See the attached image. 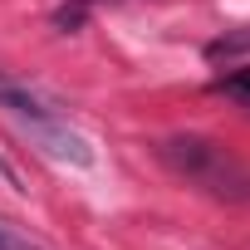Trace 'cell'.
Wrapping results in <instances>:
<instances>
[{"mask_svg":"<svg viewBox=\"0 0 250 250\" xmlns=\"http://www.w3.org/2000/svg\"><path fill=\"white\" fill-rule=\"evenodd\" d=\"M157 162L177 182H187V187H196V191H206L216 201H230V206H245L250 201V162L235 157L230 147L201 138V133L162 138L157 143Z\"/></svg>","mask_w":250,"mask_h":250,"instance_id":"obj_1","label":"cell"},{"mask_svg":"<svg viewBox=\"0 0 250 250\" xmlns=\"http://www.w3.org/2000/svg\"><path fill=\"white\" fill-rule=\"evenodd\" d=\"M0 113H5L15 128L44 152V157H54V162H69V167H88L93 162V147H88V138L83 133H74L69 123L40 98V93H30L25 83H10V79H0Z\"/></svg>","mask_w":250,"mask_h":250,"instance_id":"obj_2","label":"cell"},{"mask_svg":"<svg viewBox=\"0 0 250 250\" xmlns=\"http://www.w3.org/2000/svg\"><path fill=\"white\" fill-rule=\"evenodd\" d=\"M240 49H250V30H245V35H230V40H211V44H206V59H230V54H240Z\"/></svg>","mask_w":250,"mask_h":250,"instance_id":"obj_3","label":"cell"},{"mask_svg":"<svg viewBox=\"0 0 250 250\" xmlns=\"http://www.w3.org/2000/svg\"><path fill=\"white\" fill-rule=\"evenodd\" d=\"M216 93H226V98H235V103H245V108H250V69H245V74L221 79V83H216Z\"/></svg>","mask_w":250,"mask_h":250,"instance_id":"obj_4","label":"cell"},{"mask_svg":"<svg viewBox=\"0 0 250 250\" xmlns=\"http://www.w3.org/2000/svg\"><path fill=\"white\" fill-rule=\"evenodd\" d=\"M0 250H44V245H35L25 230H15V226L0 221Z\"/></svg>","mask_w":250,"mask_h":250,"instance_id":"obj_5","label":"cell"},{"mask_svg":"<svg viewBox=\"0 0 250 250\" xmlns=\"http://www.w3.org/2000/svg\"><path fill=\"white\" fill-rule=\"evenodd\" d=\"M0 182H5V187H15V191H25V187H20V172H15L5 157H0Z\"/></svg>","mask_w":250,"mask_h":250,"instance_id":"obj_6","label":"cell"}]
</instances>
